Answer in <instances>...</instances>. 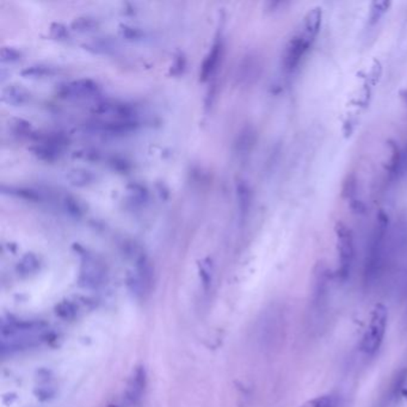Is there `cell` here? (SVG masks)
Wrapping results in <instances>:
<instances>
[{"instance_id": "obj_1", "label": "cell", "mask_w": 407, "mask_h": 407, "mask_svg": "<svg viewBox=\"0 0 407 407\" xmlns=\"http://www.w3.org/2000/svg\"><path fill=\"white\" fill-rule=\"evenodd\" d=\"M50 332V326L45 322H3L0 331L1 350L14 353L19 350L34 348L45 342Z\"/></svg>"}, {"instance_id": "obj_2", "label": "cell", "mask_w": 407, "mask_h": 407, "mask_svg": "<svg viewBox=\"0 0 407 407\" xmlns=\"http://www.w3.org/2000/svg\"><path fill=\"white\" fill-rule=\"evenodd\" d=\"M388 320V311L385 305L376 303L371 314L369 325L366 327L360 344L361 351L366 355H373L380 349L381 344L385 338L386 329Z\"/></svg>"}, {"instance_id": "obj_3", "label": "cell", "mask_w": 407, "mask_h": 407, "mask_svg": "<svg viewBox=\"0 0 407 407\" xmlns=\"http://www.w3.org/2000/svg\"><path fill=\"white\" fill-rule=\"evenodd\" d=\"M337 251H338V276L346 280L355 257V241L353 231L343 222H337L335 227Z\"/></svg>"}, {"instance_id": "obj_4", "label": "cell", "mask_w": 407, "mask_h": 407, "mask_svg": "<svg viewBox=\"0 0 407 407\" xmlns=\"http://www.w3.org/2000/svg\"><path fill=\"white\" fill-rule=\"evenodd\" d=\"M314 38L305 32H299L290 38L283 54V67L287 72H294L299 67L303 58L307 55Z\"/></svg>"}, {"instance_id": "obj_5", "label": "cell", "mask_w": 407, "mask_h": 407, "mask_svg": "<svg viewBox=\"0 0 407 407\" xmlns=\"http://www.w3.org/2000/svg\"><path fill=\"white\" fill-rule=\"evenodd\" d=\"M100 84L90 78H80L60 85L58 94L65 100H90L100 94Z\"/></svg>"}, {"instance_id": "obj_6", "label": "cell", "mask_w": 407, "mask_h": 407, "mask_svg": "<svg viewBox=\"0 0 407 407\" xmlns=\"http://www.w3.org/2000/svg\"><path fill=\"white\" fill-rule=\"evenodd\" d=\"M387 220L388 219L385 214L381 213L371 239L369 256L366 259V274L375 272L377 264L380 262L384 244H385L386 232H387Z\"/></svg>"}, {"instance_id": "obj_7", "label": "cell", "mask_w": 407, "mask_h": 407, "mask_svg": "<svg viewBox=\"0 0 407 407\" xmlns=\"http://www.w3.org/2000/svg\"><path fill=\"white\" fill-rule=\"evenodd\" d=\"M92 111L105 120H136L135 109L118 100L100 102L94 107Z\"/></svg>"}, {"instance_id": "obj_8", "label": "cell", "mask_w": 407, "mask_h": 407, "mask_svg": "<svg viewBox=\"0 0 407 407\" xmlns=\"http://www.w3.org/2000/svg\"><path fill=\"white\" fill-rule=\"evenodd\" d=\"M139 127V122L136 120H105L100 118L98 121L90 123L91 131L105 135L118 136L126 135L135 131Z\"/></svg>"}, {"instance_id": "obj_9", "label": "cell", "mask_w": 407, "mask_h": 407, "mask_svg": "<svg viewBox=\"0 0 407 407\" xmlns=\"http://www.w3.org/2000/svg\"><path fill=\"white\" fill-rule=\"evenodd\" d=\"M105 278L104 265L97 259L86 254L82 263L80 270V280L82 283L90 287L100 285Z\"/></svg>"}, {"instance_id": "obj_10", "label": "cell", "mask_w": 407, "mask_h": 407, "mask_svg": "<svg viewBox=\"0 0 407 407\" xmlns=\"http://www.w3.org/2000/svg\"><path fill=\"white\" fill-rule=\"evenodd\" d=\"M222 54H223V42L221 38H217L201 65V69H199L201 82H208L209 79L217 73L219 64L221 61Z\"/></svg>"}, {"instance_id": "obj_11", "label": "cell", "mask_w": 407, "mask_h": 407, "mask_svg": "<svg viewBox=\"0 0 407 407\" xmlns=\"http://www.w3.org/2000/svg\"><path fill=\"white\" fill-rule=\"evenodd\" d=\"M32 100V92L19 84H10L1 91V100L10 107H25Z\"/></svg>"}, {"instance_id": "obj_12", "label": "cell", "mask_w": 407, "mask_h": 407, "mask_svg": "<svg viewBox=\"0 0 407 407\" xmlns=\"http://www.w3.org/2000/svg\"><path fill=\"white\" fill-rule=\"evenodd\" d=\"M261 69L262 65L257 55L248 54L238 66V80L240 84L250 85L259 78Z\"/></svg>"}, {"instance_id": "obj_13", "label": "cell", "mask_w": 407, "mask_h": 407, "mask_svg": "<svg viewBox=\"0 0 407 407\" xmlns=\"http://www.w3.org/2000/svg\"><path fill=\"white\" fill-rule=\"evenodd\" d=\"M64 141L59 138H50L32 147V153L45 162H54L63 154Z\"/></svg>"}, {"instance_id": "obj_14", "label": "cell", "mask_w": 407, "mask_h": 407, "mask_svg": "<svg viewBox=\"0 0 407 407\" xmlns=\"http://www.w3.org/2000/svg\"><path fill=\"white\" fill-rule=\"evenodd\" d=\"M146 387V371L142 366L136 368L133 373L131 380L128 382L127 390H126V398L131 404L139 403L142 394L145 393Z\"/></svg>"}, {"instance_id": "obj_15", "label": "cell", "mask_w": 407, "mask_h": 407, "mask_svg": "<svg viewBox=\"0 0 407 407\" xmlns=\"http://www.w3.org/2000/svg\"><path fill=\"white\" fill-rule=\"evenodd\" d=\"M236 197L240 221L244 222L249 217L251 206H252V191L246 182H236Z\"/></svg>"}, {"instance_id": "obj_16", "label": "cell", "mask_w": 407, "mask_h": 407, "mask_svg": "<svg viewBox=\"0 0 407 407\" xmlns=\"http://www.w3.org/2000/svg\"><path fill=\"white\" fill-rule=\"evenodd\" d=\"M1 192L4 195H9V196H14L16 199L29 201V202H42L45 199V194L41 190L25 188V186H3Z\"/></svg>"}, {"instance_id": "obj_17", "label": "cell", "mask_w": 407, "mask_h": 407, "mask_svg": "<svg viewBox=\"0 0 407 407\" xmlns=\"http://www.w3.org/2000/svg\"><path fill=\"white\" fill-rule=\"evenodd\" d=\"M66 179L68 183L76 188H86V186L95 184L97 181V176L94 172L86 168H72L66 173Z\"/></svg>"}, {"instance_id": "obj_18", "label": "cell", "mask_w": 407, "mask_h": 407, "mask_svg": "<svg viewBox=\"0 0 407 407\" xmlns=\"http://www.w3.org/2000/svg\"><path fill=\"white\" fill-rule=\"evenodd\" d=\"M256 142V131L252 127H246L240 131L236 140V151L239 155H246L252 150Z\"/></svg>"}, {"instance_id": "obj_19", "label": "cell", "mask_w": 407, "mask_h": 407, "mask_svg": "<svg viewBox=\"0 0 407 407\" xmlns=\"http://www.w3.org/2000/svg\"><path fill=\"white\" fill-rule=\"evenodd\" d=\"M322 9L316 8V9L311 10L308 12L307 16L305 17L303 21V30L305 34H307L308 36L316 38L318 34L320 32V27H322Z\"/></svg>"}, {"instance_id": "obj_20", "label": "cell", "mask_w": 407, "mask_h": 407, "mask_svg": "<svg viewBox=\"0 0 407 407\" xmlns=\"http://www.w3.org/2000/svg\"><path fill=\"white\" fill-rule=\"evenodd\" d=\"M100 25V19H96L95 16L82 14L73 19L71 23V30L80 32V34H87V32H96Z\"/></svg>"}, {"instance_id": "obj_21", "label": "cell", "mask_w": 407, "mask_h": 407, "mask_svg": "<svg viewBox=\"0 0 407 407\" xmlns=\"http://www.w3.org/2000/svg\"><path fill=\"white\" fill-rule=\"evenodd\" d=\"M58 73V68L52 65L35 64L22 69L23 77L30 79H43V78L53 77Z\"/></svg>"}, {"instance_id": "obj_22", "label": "cell", "mask_w": 407, "mask_h": 407, "mask_svg": "<svg viewBox=\"0 0 407 407\" xmlns=\"http://www.w3.org/2000/svg\"><path fill=\"white\" fill-rule=\"evenodd\" d=\"M128 199L133 206H144L148 199V191L145 186H141L139 183H133L128 186Z\"/></svg>"}, {"instance_id": "obj_23", "label": "cell", "mask_w": 407, "mask_h": 407, "mask_svg": "<svg viewBox=\"0 0 407 407\" xmlns=\"http://www.w3.org/2000/svg\"><path fill=\"white\" fill-rule=\"evenodd\" d=\"M118 32L123 40L128 42H140L145 40L146 37V32L144 29L131 24H121L118 28Z\"/></svg>"}, {"instance_id": "obj_24", "label": "cell", "mask_w": 407, "mask_h": 407, "mask_svg": "<svg viewBox=\"0 0 407 407\" xmlns=\"http://www.w3.org/2000/svg\"><path fill=\"white\" fill-rule=\"evenodd\" d=\"M63 207H64L65 212L69 215V217L79 219L82 217L85 213V208L82 201H79L77 197L71 196V195H66L63 199Z\"/></svg>"}, {"instance_id": "obj_25", "label": "cell", "mask_w": 407, "mask_h": 407, "mask_svg": "<svg viewBox=\"0 0 407 407\" xmlns=\"http://www.w3.org/2000/svg\"><path fill=\"white\" fill-rule=\"evenodd\" d=\"M340 400L337 395L325 394L308 400L300 407H340Z\"/></svg>"}, {"instance_id": "obj_26", "label": "cell", "mask_w": 407, "mask_h": 407, "mask_svg": "<svg viewBox=\"0 0 407 407\" xmlns=\"http://www.w3.org/2000/svg\"><path fill=\"white\" fill-rule=\"evenodd\" d=\"M115 48H116L115 42L110 38H105V37H100L89 45H86V50H94L95 53H98V54H109L110 52H113Z\"/></svg>"}, {"instance_id": "obj_27", "label": "cell", "mask_w": 407, "mask_h": 407, "mask_svg": "<svg viewBox=\"0 0 407 407\" xmlns=\"http://www.w3.org/2000/svg\"><path fill=\"white\" fill-rule=\"evenodd\" d=\"M22 52L14 47H3L0 50V61L1 64H14L22 59Z\"/></svg>"}, {"instance_id": "obj_28", "label": "cell", "mask_w": 407, "mask_h": 407, "mask_svg": "<svg viewBox=\"0 0 407 407\" xmlns=\"http://www.w3.org/2000/svg\"><path fill=\"white\" fill-rule=\"evenodd\" d=\"M38 267H40V262H38L36 256L34 254H27L19 262V270L22 274H32V272H36Z\"/></svg>"}, {"instance_id": "obj_29", "label": "cell", "mask_w": 407, "mask_h": 407, "mask_svg": "<svg viewBox=\"0 0 407 407\" xmlns=\"http://www.w3.org/2000/svg\"><path fill=\"white\" fill-rule=\"evenodd\" d=\"M50 36L58 41H66L69 37V30L63 23H53L50 25Z\"/></svg>"}, {"instance_id": "obj_30", "label": "cell", "mask_w": 407, "mask_h": 407, "mask_svg": "<svg viewBox=\"0 0 407 407\" xmlns=\"http://www.w3.org/2000/svg\"><path fill=\"white\" fill-rule=\"evenodd\" d=\"M11 127L14 129L16 134H28L32 131V123L28 122L22 118H14V122L11 123Z\"/></svg>"}, {"instance_id": "obj_31", "label": "cell", "mask_w": 407, "mask_h": 407, "mask_svg": "<svg viewBox=\"0 0 407 407\" xmlns=\"http://www.w3.org/2000/svg\"><path fill=\"white\" fill-rule=\"evenodd\" d=\"M201 277L204 280V285L206 288H208V285H210V280H212V275H213V269H212V262L209 261H204L201 265Z\"/></svg>"}, {"instance_id": "obj_32", "label": "cell", "mask_w": 407, "mask_h": 407, "mask_svg": "<svg viewBox=\"0 0 407 407\" xmlns=\"http://www.w3.org/2000/svg\"><path fill=\"white\" fill-rule=\"evenodd\" d=\"M389 5H390L389 3H374L373 8H371V22H377L381 16L385 14Z\"/></svg>"}, {"instance_id": "obj_33", "label": "cell", "mask_w": 407, "mask_h": 407, "mask_svg": "<svg viewBox=\"0 0 407 407\" xmlns=\"http://www.w3.org/2000/svg\"><path fill=\"white\" fill-rule=\"evenodd\" d=\"M186 58L184 55L179 54L176 56V59L173 61V64L171 66V73L173 76H179L182 73L184 72V68H186Z\"/></svg>"}, {"instance_id": "obj_34", "label": "cell", "mask_w": 407, "mask_h": 407, "mask_svg": "<svg viewBox=\"0 0 407 407\" xmlns=\"http://www.w3.org/2000/svg\"><path fill=\"white\" fill-rule=\"evenodd\" d=\"M399 394L403 397L407 402V380H403L400 382L398 389Z\"/></svg>"}, {"instance_id": "obj_35", "label": "cell", "mask_w": 407, "mask_h": 407, "mask_svg": "<svg viewBox=\"0 0 407 407\" xmlns=\"http://www.w3.org/2000/svg\"><path fill=\"white\" fill-rule=\"evenodd\" d=\"M400 96H402V98H403L404 102H405V104L407 105V91H403V92L400 94Z\"/></svg>"}]
</instances>
